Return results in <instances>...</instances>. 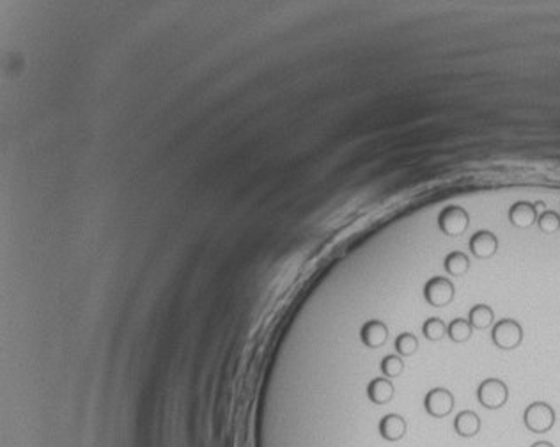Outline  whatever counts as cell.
<instances>
[{
  "label": "cell",
  "instance_id": "cell-15",
  "mask_svg": "<svg viewBox=\"0 0 560 447\" xmlns=\"http://www.w3.org/2000/svg\"><path fill=\"white\" fill-rule=\"evenodd\" d=\"M473 334V327L470 325L469 320L464 318H454L452 322L447 325V337H449L452 343H466V341L472 337Z\"/></svg>",
  "mask_w": 560,
  "mask_h": 447
},
{
  "label": "cell",
  "instance_id": "cell-1",
  "mask_svg": "<svg viewBox=\"0 0 560 447\" xmlns=\"http://www.w3.org/2000/svg\"><path fill=\"white\" fill-rule=\"evenodd\" d=\"M556 414L552 405L545 401H534L528 405L523 412V424L525 428L535 435H545L555 426Z\"/></svg>",
  "mask_w": 560,
  "mask_h": 447
},
{
  "label": "cell",
  "instance_id": "cell-3",
  "mask_svg": "<svg viewBox=\"0 0 560 447\" xmlns=\"http://www.w3.org/2000/svg\"><path fill=\"white\" fill-rule=\"evenodd\" d=\"M477 399L488 410H498L509 399V387L500 378H486L477 387Z\"/></svg>",
  "mask_w": 560,
  "mask_h": 447
},
{
  "label": "cell",
  "instance_id": "cell-19",
  "mask_svg": "<svg viewBox=\"0 0 560 447\" xmlns=\"http://www.w3.org/2000/svg\"><path fill=\"white\" fill-rule=\"evenodd\" d=\"M381 371H383L385 377L395 378L405 371V363H402V359L397 357V355H387L381 360Z\"/></svg>",
  "mask_w": 560,
  "mask_h": 447
},
{
  "label": "cell",
  "instance_id": "cell-5",
  "mask_svg": "<svg viewBox=\"0 0 560 447\" xmlns=\"http://www.w3.org/2000/svg\"><path fill=\"white\" fill-rule=\"evenodd\" d=\"M456 295L452 281L447 277H431L424 284V298L429 306L433 307H445L449 306Z\"/></svg>",
  "mask_w": 560,
  "mask_h": 447
},
{
  "label": "cell",
  "instance_id": "cell-8",
  "mask_svg": "<svg viewBox=\"0 0 560 447\" xmlns=\"http://www.w3.org/2000/svg\"><path fill=\"white\" fill-rule=\"evenodd\" d=\"M509 222L518 229H528L537 222V204L518 201L509 208Z\"/></svg>",
  "mask_w": 560,
  "mask_h": 447
},
{
  "label": "cell",
  "instance_id": "cell-16",
  "mask_svg": "<svg viewBox=\"0 0 560 447\" xmlns=\"http://www.w3.org/2000/svg\"><path fill=\"white\" fill-rule=\"evenodd\" d=\"M422 334L428 341H440L447 336V325L442 318H433L426 320L424 325H422Z\"/></svg>",
  "mask_w": 560,
  "mask_h": 447
},
{
  "label": "cell",
  "instance_id": "cell-12",
  "mask_svg": "<svg viewBox=\"0 0 560 447\" xmlns=\"http://www.w3.org/2000/svg\"><path fill=\"white\" fill-rule=\"evenodd\" d=\"M380 433L383 439L390 440V442L401 440L406 433V421L397 414L385 415L380 421Z\"/></svg>",
  "mask_w": 560,
  "mask_h": 447
},
{
  "label": "cell",
  "instance_id": "cell-20",
  "mask_svg": "<svg viewBox=\"0 0 560 447\" xmlns=\"http://www.w3.org/2000/svg\"><path fill=\"white\" fill-rule=\"evenodd\" d=\"M530 447H555L552 442H548V440H539V442H534Z\"/></svg>",
  "mask_w": 560,
  "mask_h": 447
},
{
  "label": "cell",
  "instance_id": "cell-14",
  "mask_svg": "<svg viewBox=\"0 0 560 447\" xmlns=\"http://www.w3.org/2000/svg\"><path fill=\"white\" fill-rule=\"evenodd\" d=\"M469 322L473 329L484 330L490 329L495 325V313L490 306L486 303H477L470 309L469 313Z\"/></svg>",
  "mask_w": 560,
  "mask_h": 447
},
{
  "label": "cell",
  "instance_id": "cell-4",
  "mask_svg": "<svg viewBox=\"0 0 560 447\" xmlns=\"http://www.w3.org/2000/svg\"><path fill=\"white\" fill-rule=\"evenodd\" d=\"M438 227L445 237H461L470 227L469 211L461 206H447L438 215Z\"/></svg>",
  "mask_w": 560,
  "mask_h": 447
},
{
  "label": "cell",
  "instance_id": "cell-18",
  "mask_svg": "<svg viewBox=\"0 0 560 447\" xmlns=\"http://www.w3.org/2000/svg\"><path fill=\"white\" fill-rule=\"evenodd\" d=\"M539 229L545 234H553L560 229V215L556 211L546 210L537 217Z\"/></svg>",
  "mask_w": 560,
  "mask_h": 447
},
{
  "label": "cell",
  "instance_id": "cell-2",
  "mask_svg": "<svg viewBox=\"0 0 560 447\" xmlns=\"http://www.w3.org/2000/svg\"><path fill=\"white\" fill-rule=\"evenodd\" d=\"M491 341L498 350H516L523 343V327L512 318L498 320L491 329Z\"/></svg>",
  "mask_w": 560,
  "mask_h": 447
},
{
  "label": "cell",
  "instance_id": "cell-7",
  "mask_svg": "<svg viewBox=\"0 0 560 447\" xmlns=\"http://www.w3.org/2000/svg\"><path fill=\"white\" fill-rule=\"evenodd\" d=\"M469 248L472 252L473 258L477 259H490L497 254L498 251V238L495 237V233L488 229L477 231L476 234H472L469 241Z\"/></svg>",
  "mask_w": 560,
  "mask_h": 447
},
{
  "label": "cell",
  "instance_id": "cell-9",
  "mask_svg": "<svg viewBox=\"0 0 560 447\" xmlns=\"http://www.w3.org/2000/svg\"><path fill=\"white\" fill-rule=\"evenodd\" d=\"M360 339L367 348H380L388 339V327L380 320H371L360 329Z\"/></svg>",
  "mask_w": 560,
  "mask_h": 447
},
{
  "label": "cell",
  "instance_id": "cell-10",
  "mask_svg": "<svg viewBox=\"0 0 560 447\" xmlns=\"http://www.w3.org/2000/svg\"><path fill=\"white\" fill-rule=\"evenodd\" d=\"M454 432L461 439H472L481 432V417L473 410H461L454 419Z\"/></svg>",
  "mask_w": 560,
  "mask_h": 447
},
{
  "label": "cell",
  "instance_id": "cell-11",
  "mask_svg": "<svg viewBox=\"0 0 560 447\" xmlns=\"http://www.w3.org/2000/svg\"><path fill=\"white\" fill-rule=\"evenodd\" d=\"M367 396L374 405H385L394 398V385L388 378H374L367 385Z\"/></svg>",
  "mask_w": 560,
  "mask_h": 447
},
{
  "label": "cell",
  "instance_id": "cell-13",
  "mask_svg": "<svg viewBox=\"0 0 560 447\" xmlns=\"http://www.w3.org/2000/svg\"><path fill=\"white\" fill-rule=\"evenodd\" d=\"M443 270L452 277H463L470 272V258L464 252H449L443 259Z\"/></svg>",
  "mask_w": 560,
  "mask_h": 447
},
{
  "label": "cell",
  "instance_id": "cell-17",
  "mask_svg": "<svg viewBox=\"0 0 560 447\" xmlns=\"http://www.w3.org/2000/svg\"><path fill=\"white\" fill-rule=\"evenodd\" d=\"M394 348L401 357H412V355L419 350V339H416L413 334L402 332L395 337Z\"/></svg>",
  "mask_w": 560,
  "mask_h": 447
},
{
  "label": "cell",
  "instance_id": "cell-6",
  "mask_svg": "<svg viewBox=\"0 0 560 447\" xmlns=\"http://www.w3.org/2000/svg\"><path fill=\"white\" fill-rule=\"evenodd\" d=\"M424 408L433 419H443L454 410V396L449 389L435 387L426 394Z\"/></svg>",
  "mask_w": 560,
  "mask_h": 447
}]
</instances>
